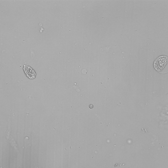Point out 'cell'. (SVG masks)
<instances>
[{"label": "cell", "mask_w": 168, "mask_h": 168, "mask_svg": "<svg viewBox=\"0 0 168 168\" xmlns=\"http://www.w3.org/2000/svg\"><path fill=\"white\" fill-rule=\"evenodd\" d=\"M167 63V57L166 56H160L154 62V66L157 70L160 71L164 67Z\"/></svg>", "instance_id": "6da1fadb"}, {"label": "cell", "mask_w": 168, "mask_h": 168, "mask_svg": "<svg viewBox=\"0 0 168 168\" xmlns=\"http://www.w3.org/2000/svg\"><path fill=\"white\" fill-rule=\"evenodd\" d=\"M89 108H90V109H92V108H94V105L93 104H90V106H89Z\"/></svg>", "instance_id": "3957f363"}, {"label": "cell", "mask_w": 168, "mask_h": 168, "mask_svg": "<svg viewBox=\"0 0 168 168\" xmlns=\"http://www.w3.org/2000/svg\"><path fill=\"white\" fill-rule=\"evenodd\" d=\"M24 70L27 76L30 79L35 78L36 76V73L34 70L29 66L25 65L24 68Z\"/></svg>", "instance_id": "7a4b0ae2"}]
</instances>
